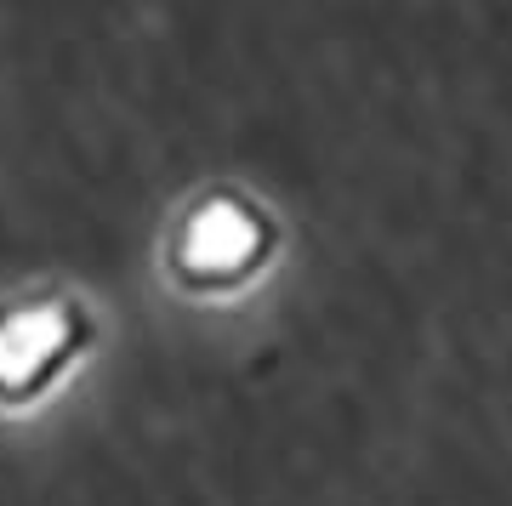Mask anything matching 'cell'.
Masks as SVG:
<instances>
[{"mask_svg":"<svg viewBox=\"0 0 512 506\" xmlns=\"http://www.w3.org/2000/svg\"><path fill=\"white\" fill-rule=\"evenodd\" d=\"M63 342H69V319L57 308H35V313L6 319L0 325V387H35L57 364Z\"/></svg>","mask_w":512,"mask_h":506,"instance_id":"obj_1","label":"cell"},{"mask_svg":"<svg viewBox=\"0 0 512 506\" xmlns=\"http://www.w3.org/2000/svg\"><path fill=\"white\" fill-rule=\"evenodd\" d=\"M251 245H256V222L245 211H234V205H211V211L194 217L183 256L194 262V273H239Z\"/></svg>","mask_w":512,"mask_h":506,"instance_id":"obj_2","label":"cell"}]
</instances>
